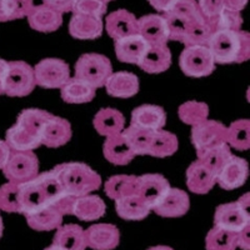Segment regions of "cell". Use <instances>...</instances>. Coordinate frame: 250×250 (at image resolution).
Returning <instances> with one entry per match:
<instances>
[{"mask_svg":"<svg viewBox=\"0 0 250 250\" xmlns=\"http://www.w3.org/2000/svg\"><path fill=\"white\" fill-rule=\"evenodd\" d=\"M163 18L168 26L169 40L180 42L185 46L204 45L211 35L210 24L196 0H179Z\"/></svg>","mask_w":250,"mask_h":250,"instance_id":"1","label":"cell"},{"mask_svg":"<svg viewBox=\"0 0 250 250\" xmlns=\"http://www.w3.org/2000/svg\"><path fill=\"white\" fill-rule=\"evenodd\" d=\"M53 114L40 109H24L17 124L6 131L5 143L10 150L31 151L39 148L42 131Z\"/></svg>","mask_w":250,"mask_h":250,"instance_id":"2","label":"cell"},{"mask_svg":"<svg viewBox=\"0 0 250 250\" xmlns=\"http://www.w3.org/2000/svg\"><path fill=\"white\" fill-rule=\"evenodd\" d=\"M207 46L215 64L244 62L250 58V35L244 30L215 31Z\"/></svg>","mask_w":250,"mask_h":250,"instance_id":"3","label":"cell"},{"mask_svg":"<svg viewBox=\"0 0 250 250\" xmlns=\"http://www.w3.org/2000/svg\"><path fill=\"white\" fill-rule=\"evenodd\" d=\"M53 170L59 178L64 190L69 195L79 198L98 190L102 178L95 170L84 163H64Z\"/></svg>","mask_w":250,"mask_h":250,"instance_id":"4","label":"cell"},{"mask_svg":"<svg viewBox=\"0 0 250 250\" xmlns=\"http://www.w3.org/2000/svg\"><path fill=\"white\" fill-rule=\"evenodd\" d=\"M111 74L113 66L105 55L88 53L82 55L75 64V78L88 83L95 89L105 85Z\"/></svg>","mask_w":250,"mask_h":250,"instance_id":"5","label":"cell"},{"mask_svg":"<svg viewBox=\"0 0 250 250\" xmlns=\"http://www.w3.org/2000/svg\"><path fill=\"white\" fill-rule=\"evenodd\" d=\"M249 203L250 195L247 193L238 202L219 205L214 215L215 227L234 233H240L244 228L250 225Z\"/></svg>","mask_w":250,"mask_h":250,"instance_id":"6","label":"cell"},{"mask_svg":"<svg viewBox=\"0 0 250 250\" xmlns=\"http://www.w3.org/2000/svg\"><path fill=\"white\" fill-rule=\"evenodd\" d=\"M3 173L9 183L23 184L39 175V160L33 151H10Z\"/></svg>","mask_w":250,"mask_h":250,"instance_id":"7","label":"cell"},{"mask_svg":"<svg viewBox=\"0 0 250 250\" xmlns=\"http://www.w3.org/2000/svg\"><path fill=\"white\" fill-rule=\"evenodd\" d=\"M179 65L188 77L202 78L213 73L215 62L207 45H190L185 46L180 54Z\"/></svg>","mask_w":250,"mask_h":250,"instance_id":"8","label":"cell"},{"mask_svg":"<svg viewBox=\"0 0 250 250\" xmlns=\"http://www.w3.org/2000/svg\"><path fill=\"white\" fill-rule=\"evenodd\" d=\"M37 83L34 77V68L25 62H8L4 94L9 97H26L34 90Z\"/></svg>","mask_w":250,"mask_h":250,"instance_id":"9","label":"cell"},{"mask_svg":"<svg viewBox=\"0 0 250 250\" xmlns=\"http://www.w3.org/2000/svg\"><path fill=\"white\" fill-rule=\"evenodd\" d=\"M191 142L199 158L205 151L227 143V126L216 120H205L194 125L191 129Z\"/></svg>","mask_w":250,"mask_h":250,"instance_id":"10","label":"cell"},{"mask_svg":"<svg viewBox=\"0 0 250 250\" xmlns=\"http://www.w3.org/2000/svg\"><path fill=\"white\" fill-rule=\"evenodd\" d=\"M34 77L35 83L43 88H62L70 79V69L64 60L48 58L35 65Z\"/></svg>","mask_w":250,"mask_h":250,"instance_id":"11","label":"cell"},{"mask_svg":"<svg viewBox=\"0 0 250 250\" xmlns=\"http://www.w3.org/2000/svg\"><path fill=\"white\" fill-rule=\"evenodd\" d=\"M170 189L168 179L160 174H145L138 176L137 195L153 210Z\"/></svg>","mask_w":250,"mask_h":250,"instance_id":"12","label":"cell"},{"mask_svg":"<svg viewBox=\"0 0 250 250\" xmlns=\"http://www.w3.org/2000/svg\"><path fill=\"white\" fill-rule=\"evenodd\" d=\"M249 168L247 160L239 156L231 155L225 165L216 175V183L225 190H233L244 185L248 179Z\"/></svg>","mask_w":250,"mask_h":250,"instance_id":"13","label":"cell"},{"mask_svg":"<svg viewBox=\"0 0 250 250\" xmlns=\"http://www.w3.org/2000/svg\"><path fill=\"white\" fill-rule=\"evenodd\" d=\"M85 233L86 247L94 250H113L120 242V233L113 224H94Z\"/></svg>","mask_w":250,"mask_h":250,"instance_id":"14","label":"cell"},{"mask_svg":"<svg viewBox=\"0 0 250 250\" xmlns=\"http://www.w3.org/2000/svg\"><path fill=\"white\" fill-rule=\"evenodd\" d=\"M138 33L149 45H167L169 40L168 26L163 15L150 14L138 19Z\"/></svg>","mask_w":250,"mask_h":250,"instance_id":"15","label":"cell"},{"mask_svg":"<svg viewBox=\"0 0 250 250\" xmlns=\"http://www.w3.org/2000/svg\"><path fill=\"white\" fill-rule=\"evenodd\" d=\"M105 29L109 37L114 40L128 38L138 33V19L125 9H119L106 17Z\"/></svg>","mask_w":250,"mask_h":250,"instance_id":"16","label":"cell"},{"mask_svg":"<svg viewBox=\"0 0 250 250\" xmlns=\"http://www.w3.org/2000/svg\"><path fill=\"white\" fill-rule=\"evenodd\" d=\"M190 208V199L184 190L170 188L162 202L153 210L164 218H179L185 215Z\"/></svg>","mask_w":250,"mask_h":250,"instance_id":"17","label":"cell"},{"mask_svg":"<svg viewBox=\"0 0 250 250\" xmlns=\"http://www.w3.org/2000/svg\"><path fill=\"white\" fill-rule=\"evenodd\" d=\"M71 134L70 123L64 118L53 115L42 131L40 142L48 148H59L71 139Z\"/></svg>","mask_w":250,"mask_h":250,"instance_id":"18","label":"cell"},{"mask_svg":"<svg viewBox=\"0 0 250 250\" xmlns=\"http://www.w3.org/2000/svg\"><path fill=\"white\" fill-rule=\"evenodd\" d=\"M28 23L30 28L40 33H53L62 26V14L45 4H42L33 6L28 15Z\"/></svg>","mask_w":250,"mask_h":250,"instance_id":"19","label":"cell"},{"mask_svg":"<svg viewBox=\"0 0 250 250\" xmlns=\"http://www.w3.org/2000/svg\"><path fill=\"white\" fill-rule=\"evenodd\" d=\"M69 33L75 39H97L103 34L102 18L86 14H73L69 23Z\"/></svg>","mask_w":250,"mask_h":250,"instance_id":"20","label":"cell"},{"mask_svg":"<svg viewBox=\"0 0 250 250\" xmlns=\"http://www.w3.org/2000/svg\"><path fill=\"white\" fill-rule=\"evenodd\" d=\"M216 184V174L208 169L200 160L191 163L187 170V185L195 194H207Z\"/></svg>","mask_w":250,"mask_h":250,"instance_id":"21","label":"cell"},{"mask_svg":"<svg viewBox=\"0 0 250 250\" xmlns=\"http://www.w3.org/2000/svg\"><path fill=\"white\" fill-rule=\"evenodd\" d=\"M165 123H167V114L164 109L158 105L146 104V105L138 106L131 113V125L139 128L158 131L163 129Z\"/></svg>","mask_w":250,"mask_h":250,"instance_id":"22","label":"cell"},{"mask_svg":"<svg viewBox=\"0 0 250 250\" xmlns=\"http://www.w3.org/2000/svg\"><path fill=\"white\" fill-rule=\"evenodd\" d=\"M149 44L139 34L115 40V54L123 62L138 64L142 60L145 51L148 50Z\"/></svg>","mask_w":250,"mask_h":250,"instance_id":"23","label":"cell"},{"mask_svg":"<svg viewBox=\"0 0 250 250\" xmlns=\"http://www.w3.org/2000/svg\"><path fill=\"white\" fill-rule=\"evenodd\" d=\"M138 65L149 74H159L171 65V51L167 45H149Z\"/></svg>","mask_w":250,"mask_h":250,"instance_id":"24","label":"cell"},{"mask_svg":"<svg viewBox=\"0 0 250 250\" xmlns=\"http://www.w3.org/2000/svg\"><path fill=\"white\" fill-rule=\"evenodd\" d=\"M104 86L111 97L130 98L139 91V79L133 73L119 71V73H113Z\"/></svg>","mask_w":250,"mask_h":250,"instance_id":"25","label":"cell"},{"mask_svg":"<svg viewBox=\"0 0 250 250\" xmlns=\"http://www.w3.org/2000/svg\"><path fill=\"white\" fill-rule=\"evenodd\" d=\"M103 151L105 159L114 165H126L135 158L133 149L122 133L106 138Z\"/></svg>","mask_w":250,"mask_h":250,"instance_id":"26","label":"cell"},{"mask_svg":"<svg viewBox=\"0 0 250 250\" xmlns=\"http://www.w3.org/2000/svg\"><path fill=\"white\" fill-rule=\"evenodd\" d=\"M94 128L103 137H113L123 131L125 125V118L119 110L111 108L100 109L94 117Z\"/></svg>","mask_w":250,"mask_h":250,"instance_id":"27","label":"cell"},{"mask_svg":"<svg viewBox=\"0 0 250 250\" xmlns=\"http://www.w3.org/2000/svg\"><path fill=\"white\" fill-rule=\"evenodd\" d=\"M105 209V203L100 196L88 194L75 199L71 215H75L83 222H94L104 216Z\"/></svg>","mask_w":250,"mask_h":250,"instance_id":"28","label":"cell"},{"mask_svg":"<svg viewBox=\"0 0 250 250\" xmlns=\"http://www.w3.org/2000/svg\"><path fill=\"white\" fill-rule=\"evenodd\" d=\"M62 214L55 207L46 205L34 213L25 215L28 225L38 231H50L58 229L62 223Z\"/></svg>","mask_w":250,"mask_h":250,"instance_id":"29","label":"cell"},{"mask_svg":"<svg viewBox=\"0 0 250 250\" xmlns=\"http://www.w3.org/2000/svg\"><path fill=\"white\" fill-rule=\"evenodd\" d=\"M53 244L65 250H85V233L80 225H60L57 229Z\"/></svg>","mask_w":250,"mask_h":250,"instance_id":"30","label":"cell"},{"mask_svg":"<svg viewBox=\"0 0 250 250\" xmlns=\"http://www.w3.org/2000/svg\"><path fill=\"white\" fill-rule=\"evenodd\" d=\"M62 99L69 104H84L89 103L95 97L97 89L89 85L88 83L83 82L78 78H70L62 86Z\"/></svg>","mask_w":250,"mask_h":250,"instance_id":"31","label":"cell"},{"mask_svg":"<svg viewBox=\"0 0 250 250\" xmlns=\"http://www.w3.org/2000/svg\"><path fill=\"white\" fill-rule=\"evenodd\" d=\"M138 176L135 175H114L105 183L106 195L113 200H120L126 196L137 194Z\"/></svg>","mask_w":250,"mask_h":250,"instance_id":"32","label":"cell"},{"mask_svg":"<svg viewBox=\"0 0 250 250\" xmlns=\"http://www.w3.org/2000/svg\"><path fill=\"white\" fill-rule=\"evenodd\" d=\"M117 213L125 220H143L150 213V208L137 194L115 202Z\"/></svg>","mask_w":250,"mask_h":250,"instance_id":"33","label":"cell"},{"mask_svg":"<svg viewBox=\"0 0 250 250\" xmlns=\"http://www.w3.org/2000/svg\"><path fill=\"white\" fill-rule=\"evenodd\" d=\"M176 150H178V138L170 131L160 129L154 133L146 155L165 158L173 155Z\"/></svg>","mask_w":250,"mask_h":250,"instance_id":"34","label":"cell"},{"mask_svg":"<svg viewBox=\"0 0 250 250\" xmlns=\"http://www.w3.org/2000/svg\"><path fill=\"white\" fill-rule=\"evenodd\" d=\"M154 133L155 131L139 128V126H135V125L131 124L129 128L122 131L123 137L129 143L135 155H146L148 154L149 145H150L151 139H153Z\"/></svg>","mask_w":250,"mask_h":250,"instance_id":"35","label":"cell"},{"mask_svg":"<svg viewBox=\"0 0 250 250\" xmlns=\"http://www.w3.org/2000/svg\"><path fill=\"white\" fill-rule=\"evenodd\" d=\"M207 250H235L238 248V233L214 227L205 238Z\"/></svg>","mask_w":250,"mask_h":250,"instance_id":"36","label":"cell"},{"mask_svg":"<svg viewBox=\"0 0 250 250\" xmlns=\"http://www.w3.org/2000/svg\"><path fill=\"white\" fill-rule=\"evenodd\" d=\"M227 144L236 150H248L250 148V122L240 119L231 123L227 128Z\"/></svg>","mask_w":250,"mask_h":250,"instance_id":"37","label":"cell"},{"mask_svg":"<svg viewBox=\"0 0 250 250\" xmlns=\"http://www.w3.org/2000/svg\"><path fill=\"white\" fill-rule=\"evenodd\" d=\"M33 6V0H0V23L28 17Z\"/></svg>","mask_w":250,"mask_h":250,"instance_id":"38","label":"cell"},{"mask_svg":"<svg viewBox=\"0 0 250 250\" xmlns=\"http://www.w3.org/2000/svg\"><path fill=\"white\" fill-rule=\"evenodd\" d=\"M231 155L233 154H231L230 146L227 143H224V144L218 145V146L210 149V150L205 151L204 154H202L198 158V160H200L208 169H210L213 173L218 175L219 171L222 170L225 163L230 159Z\"/></svg>","mask_w":250,"mask_h":250,"instance_id":"39","label":"cell"},{"mask_svg":"<svg viewBox=\"0 0 250 250\" xmlns=\"http://www.w3.org/2000/svg\"><path fill=\"white\" fill-rule=\"evenodd\" d=\"M178 114L183 123L194 126V125L200 124L208 119L209 108L205 103L191 100V102H187L180 105Z\"/></svg>","mask_w":250,"mask_h":250,"instance_id":"40","label":"cell"},{"mask_svg":"<svg viewBox=\"0 0 250 250\" xmlns=\"http://www.w3.org/2000/svg\"><path fill=\"white\" fill-rule=\"evenodd\" d=\"M0 209L6 213H21L20 184L6 183L0 187Z\"/></svg>","mask_w":250,"mask_h":250,"instance_id":"41","label":"cell"},{"mask_svg":"<svg viewBox=\"0 0 250 250\" xmlns=\"http://www.w3.org/2000/svg\"><path fill=\"white\" fill-rule=\"evenodd\" d=\"M211 26L213 34L218 30H230L239 31L242 30L243 18L239 12L229 10V9H223L219 15L214 19H208Z\"/></svg>","mask_w":250,"mask_h":250,"instance_id":"42","label":"cell"},{"mask_svg":"<svg viewBox=\"0 0 250 250\" xmlns=\"http://www.w3.org/2000/svg\"><path fill=\"white\" fill-rule=\"evenodd\" d=\"M71 13L102 18L106 13V4L102 0H75Z\"/></svg>","mask_w":250,"mask_h":250,"instance_id":"43","label":"cell"},{"mask_svg":"<svg viewBox=\"0 0 250 250\" xmlns=\"http://www.w3.org/2000/svg\"><path fill=\"white\" fill-rule=\"evenodd\" d=\"M196 3L207 19H214L224 9V0H198Z\"/></svg>","mask_w":250,"mask_h":250,"instance_id":"44","label":"cell"},{"mask_svg":"<svg viewBox=\"0 0 250 250\" xmlns=\"http://www.w3.org/2000/svg\"><path fill=\"white\" fill-rule=\"evenodd\" d=\"M43 1L45 5L50 6L51 9L62 14V13L71 12L75 0H43Z\"/></svg>","mask_w":250,"mask_h":250,"instance_id":"45","label":"cell"},{"mask_svg":"<svg viewBox=\"0 0 250 250\" xmlns=\"http://www.w3.org/2000/svg\"><path fill=\"white\" fill-rule=\"evenodd\" d=\"M148 1L155 10L164 14V13L169 12L179 0H148Z\"/></svg>","mask_w":250,"mask_h":250,"instance_id":"46","label":"cell"},{"mask_svg":"<svg viewBox=\"0 0 250 250\" xmlns=\"http://www.w3.org/2000/svg\"><path fill=\"white\" fill-rule=\"evenodd\" d=\"M250 225L244 228L240 233H238V247L243 250L250 249V238H249Z\"/></svg>","mask_w":250,"mask_h":250,"instance_id":"47","label":"cell"},{"mask_svg":"<svg viewBox=\"0 0 250 250\" xmlns=\"http://www.w3.org/2000/svg\"><path fill=\"white\" fill-rule=\"evenodd\" d=\"M248 0H224V8L234 12H242L247 5Z\"/></svg>","mask_w":250,"mask_h":250,"instance_id":"48","label":"cell"},{"mask_svg":"<svg viewBox=\"0 0 250 250\" xmlns=\"http://www.w3.org/2000/svg\"><path fill=\"white\" fill-rule=\"evenodd\" d=\"M10 151L12 150L8 146V144L4 140H0V170H3V168L5 167L9 155H10Z\"/></svg>","mask_w":250,"mask_h":250,"instance_id":"49","label":"cell"},{"mask_svg":"<svg viewBox=\"0 0 250 250\" xmlns=\"http://www.w3.org/2000/svg\"><path fill=\"white\" fill-rule=\"evenodd\" d=\"M6 70H8V62L0 59V95L4 94V82H5Z\"/></svg>","mask_w":250,"mask_h":250,"instance_id":"50","label":"cell"},{"mask_svg":"<svg viewBox=\"0 0 250 250\" xmlns=\"http://www.w3.org/2000/svg\"><path fill=\"white\" fill-rule=\"evenodd\" d=\"M148 250H174L170 247H165V245H158V247H153Z\"/></svg>","mask_w":250,"mask_h":250,"instance_id":"51","label":"cell"},{"mask_svg":"<svg viewBox=\"0 0 250 250\" xmlns=\"http://www.w3.org/2000/svg\"><path fill=\"white\" fill-rule=\"evenodd\" d=\"M44 250H65V249H62V248L58 247V245L51 244L50 247H48V248H46V249H44Z\"/></svg>","mask_w":250,"mask_h":250,"instance_id":"52","label":"cell"},{"mask_svg":"<svg viewBox=\"0 0 250 250\" xmlns=\"http://www.w3.org/2000/svg\"><path fill=\"white\" fill-rule=\"evenodd\" d=\"M3 230H4L3 219H1V215H0V238H1V235H3Z\"/></svg>","mask_w":250,"mask_h":250,"instance_id":"53","label":"cell"},{"mask_svg":"<svg viewBox=\"0 0 250 250\" xmlns=\"http://www.w3.org/2000/svg\"><path fill=\"white\" fill-rule=\"evenodd\" d=\"M102 1H103V3H109V1H113V0H102Z\"/></svg>","mask_w":250,"mask_h":250,"instance_id":"54","label":"cell"}]
</instances>
